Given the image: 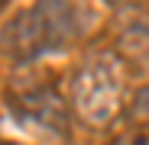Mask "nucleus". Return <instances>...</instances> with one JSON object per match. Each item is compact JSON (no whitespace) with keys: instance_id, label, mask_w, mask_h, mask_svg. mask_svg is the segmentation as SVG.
Listing matches in <instances>:
<instances>
[{"instance_id":"1","label":"nucleus","mask_w":149,"mask_h":145,"mask_svg":"<svg viewBox=\"0 0 149 145\" xmlns=\"http://www.w3.org/2000/svg\"><path fill=\"white\" fill-rule=\"evenodd\" d=\"M78 36V19L68 0H33L3 26V52L10 61L26 65L45 52H58Z\"/></svg>"},{"instance_id":"2","label":"nucleus","mask_w":149,"mask_h":145,"mask_svg":"<svg viewBox=\"0 0 149 145\" xmlns=\"http://www.w3.org/2000/svg\"><path fill=\"white\" fill-rule=\"evenodd\" d=\"M74 110L88 126H107L123 107V74L113 55H94L81 65L71 87Z\"/></svg>"},{"instance_id":"3","label":"nucleus","mask_w":149,"mask_h":145,"mask_svg":"<svg viewBox=\"0 0 149 145\" xmlns=\"http://www.w3.org/2000/svg\"><path fill=\"white\" fill-rule=\"evenodd\" d=\"M23 110H26V116L33 119V123L65 132V110H62V100H58L55 90L26 93V97H23Z\"/></svg>"}]
</instances>
